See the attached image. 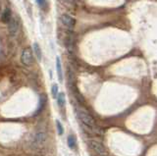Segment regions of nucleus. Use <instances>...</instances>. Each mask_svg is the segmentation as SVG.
<instances>
[{
    "instance_id": "1",
    "label": "nucleus",
    "mask_w": 157,
    "mask_h": 156,
    "mask_svg": "<svg viewBox=\"0 0 157 156\" xmlns=\"http://www.w3.org/2000/svg\"><path fill=\"white\" fill-rule=\"evenodd\" d=\"M78 112V118L81 119V121L82 122L83 124L88 126V127H94V120H93L92 116L88 113V112L82 108H78L77 110Z\"/></svg>"
},
{
    "instance_id": "2",
    "label": "nucleus",
    "mask_w": 157,
    "mask_h": 156,
    "mask_svg": "<svg viewBox=\"0 0 157 156\" xmlns=\"http://www.w3.org/2000/svg\"><path fill=\"white\" fill-rule=\"evenodd\" d=\"M21 62L25 66H32L33 64V56L31 48H25L22 51Z\"/></svg>"
},
{
    "instance_id": "3",
    "label": "nucleus",
    "mask_w": 157,
    "mask_h": 156,
    "mask_svg": "<svg viewBox=\"0 0 157 156\" xmlns=\"http://www.w3.org/2000/svg\"><path fill=\"white\" fill-rule=\"evenodd\" d=\"M60 20H61V23L63 24V26L66 27L68 30H70V31H72L76 25L75 18L70 16V15H68V14H63L60 18Z\"/></svg>"
},
{
    "instance_id": "4",
    "label": "nucleus",
    "mask_w": 157,
    "mask_h": 156,
    "mask_svg": "<svg viewBox=\"0 0 157 156\" xmlns=\"http://www.w3.org/2000/svg\"><path fill=\"white\" fill-rule=\"evenodd\" d=\"M90 146L95 151V152L99 156H106V150L105 147L103 146L99 141L96 140H90Z\"/></svg>"
},
{
    "instance_id": "5",
    "label": "nucleus",
    "mask_w": 157,
    "mask_h": 156,
    "mask_svg": "<svg viewBox=\"0 0 157 156\" xmlns=\"http://www.w3.org/2000/svg\"><path fill=\"white\" fill-rule=\"evenodd\" d=\"M8 30L11 36H16L19 31V23L16 20V18L12 17L8 22Z\"/></svg>"
},
{
    "instance_id": "6",
    "label": "nucleus",
    "mask_w": 157,
    "mask_h": 156,
    "mask_svg": "<svg viewBox=\"0 0 157 156\" xmlns=\"http://www.w3.org/2000/svg\"><path fill=\"white\" fill-rule=\"evenodd\" d=\"M47 139L46 134L44 131H38V133L34 136V143L36 145H42Z\"/></svg>"
},
{
    "instance_id": "7",
    "label": "nucleus",
    "mask_w": 157,
    "mask_h": 156,
    "mask_svg": "<svg viewBox=\"0 0 157 156\" xmlns=\"http://www.w3.org/2000/svg\"><path fill=\"white\" fill-rule=\"evenodd\" d=\"M0 18H1V21H2L3 23L8 24V22L10 21V19L12 18L11 9H10V8H6V9H5L4 12L1 14V16H0Z\"/></svg>"
},
{
    "instance_id": "8",
    "label": "nucleus",
    "mask_w": 157,
    "mask_h": 156,
    "mask_svg": "<svg viewBox=\"0 0 157 156\" xmlns=\"http://www.w3.org/2000/svg\"><path fill=\"white\" fill-rule=\"evenodd\" d=\"M46 101H47L46 96L44 95V94H41L40 97H39V104H38V107H37V110H36V115H37V114L40 113V112H42L44 106L46 105Z\"/></svg>"
},
{
    "instance_id": "9",
    "label": "nucleus",
    "mask_w": 157,
    "mask_h": 156,
    "mask_svg": "<svg viewBox=\"0 0 157 156\" xmlns=\"http://www.w3.org/2000/svg\"><path fill=\"white\" fill-rule=\"evenodd\" d=\"M33 50L34 52V55L37 58L38 61H41L42 59V52H41V49H40V46L37 42H34L33 45Z\"/></svg>"
},
{
    "instance_id": "10",
    "label": "nucleus",
    "mask_w": 157,
    "mask_h": 156,
    "mask_svg": "<svg viewBox=\"0 0 157 156\" xmlns=\"http://www.w3.org/2000/svg\"><path fill=\"white\" fill-rule=\"evenodd\" d=\"M56 71H57V75H58V79L59 82H63V75H62V66H61V60L60 57L56 58Z\"/></svg>"
},
{
    "instance_id": "11",
    "label": "nucleus",
    "mask_w": 157,
    "mask_h": 156,
    "mask_svg": "<svg viewBox=\"0 0 157 156\" xmlns=\"http://www.w3.org/2000/svg\"><path fill=\"white\" fill-rule=\"evenodd\" d=\"M56 99H57L58 106L60 107V108H63V107L65 106V94H64L63 92H60V93H58Z\"/></svg>"
},
{
    "instance_id": "12",
    "label": "nucleus",
    "mask_w": 157,
    "mask_h": 156,
    "mask_svg": "<svg viewBox=\"0 0 157 156\" xmlns=\"http://www.w3.org/2000/svg\"><path fill=\"white\" fill-rule=\"evenodd\" d=\"M68 146L70 147L71 149H74L76 147V143H77V140H76V136L74 135H70L68 136Z\"/></svg>"
},
{
    "instance_id": "13",
    "label": "nucleus",
    "mask_w": 157,
    "mask_h": 156,
    "mask_svg": "<svg viewBox=\"0 0 157 156\" xmlns=\"http://www.w3.org/2000/svg\"><path fill=\"white\" fill-rule=\"evenodd\" d=\"M51 93H52V97L53 98H55L56 99V97L59 93V87L56 84H54L51 87Z\"/></svg>"
},
{
    "instance_id": "14",
    "label": "nucleus",
    "mask_w": 157,
    "mask_h": 156,
    "mask_svg": "<svg viewBox=\"0 0 157 156\" xmlns=\"http://www.w3.org/2000/svg\"><path fill=\"white\" fill-rule=\"evenodd\" d=\"M56 128H57V131L59 135H62L64 134V128L61 124V122L59 120H56Z\"/></svg>"
},
{
    "instance_id": "15",
    "label": "nucleus",
    "mask_w": 157,
    "mask_h": 156,
    "mask_svg": "<svg viewBox=\"0 0 157 156\" xmlns=\"http://www.w3.org/2000/svg\"><path fill=\"white\" fill-rule=\"evenodd\" d=\"M36 3L40 7H44V6H45V4H46V0H36Z\"/></svg>"
},
{
    "instance_id": "16",
    "label": "nucleus",
    "mask_w": 157,
    "mask_h": 156,
    "mask_svg": "<svg viewBox=\"0 0 157 156\" xmlns=\"http://www.w3.org/2000/svg\"><path fill=\"white\" fill-rule=\"evenodd\" d=\"M64 2L66 3H69V4H74V2H75V0H63Z\"/></svg>"
},
{
    "instance_id": "17",
    "label": "nucleus",
    "mask_w": 157,
    "mask_h": 156,
    "mask_svg": "<svg viewBox=\"0 0 157 156\" xmlns=\"http://www.w3.org/2000/svg\"><path fill=\"white\" fill-rule=\"evenodd\" d=\"M0 16H1V7H0Z\"/></svg>"
}]
</instances>
